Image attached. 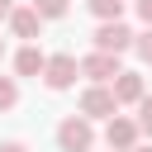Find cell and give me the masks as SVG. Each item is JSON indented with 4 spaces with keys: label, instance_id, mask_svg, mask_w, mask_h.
I'll use <instances>...</instances> for the list:
<instances>
[{
    "label": "cell",
    "instance_id": "9",
    "mask_svg": "<svg viewBox=\"0 0 152 152\" xmlns=\"http://www.w3.org/2000/svg\"><path fill=\"white\" fill-rule=\"evenodd\" d=\"M43 66H48V52L38 43H24L14 52V76H43Z\"/></svg>",
    "mask_w": 152,
    "mask_h": 152
},
{
    "label": "cell",
    "instance_id": "17",
    "mask_svg": "<svg viewBox=\"0 0 152 152\" xmlns=\"http://www.w3.org/2000/svg\"><path fill=\"white\" fill-rule=\"evenodd\" d=\"M10 10H14V0H0V19H10Z\"/></svg>",
    "mask_w": 152,
    "mask_h": 152
},
{
    "label": "cell",
    "instance_id": "5",
    "mask_svg": "<svg viewBox=\"0 0 152 152\" xmlns=\"http://www.w3.org/2000/svg\"><path fill=\"white\" fill-rule=\"evenodd\" d=\"M138 119H128V114H114V119H104V147L109 152H128V147H138Z\"/></svg>",
    "mask_w": 152,
    "mask_h": 152
},
{
    "label": "cell",
    "instance_id": "13",
    "mask_svg": "<svg viewBox=\"0 0 152 152\" xmlns=\"http://www.w3.org/2000/svg\"><path fill=\"white\" fill-rule=\"evenodd\" d=\"M133 52L152 66V28H142V33H133Z\"/></svg>",
    "mask_w": 152,
    "mask_h": 152
},
{
    "label": "cell",
    "instance_id": "3",
    "mask_svg": "<svg viewBox=\"0 0 152 152\" xmlns=\"http://www.w3.org/2000/svg\"><path fill=\"white\" fill-rule=\"evenodd\" d=\"M119 71H124V66H119V52H100V48H95V52L81 57V76H86L90 86H109Z\"/></svg>",
    "mask_w": 152,
    "mask_h": 152
},
{
    "label": "cell",
    "instance_id": "19",
    "mask_svg": "<svg viewBox=\"0 0 152 152\" xmlns=\"http://www.w3.org/2000/svg\"><path fill=\"white\" fill-rule=\"evenodd\" d=\"M0 57H5V38H0Z\"/></svg>",
    "mask_w": 152,
    "mask_h": 152
},
{
    "label": "cell",
    "instance_id": "15",
    "mask_svg": "<svg viewBox=\"0 0 152 152\" xmlns=\"http://www.w3.org/2000/svg\"><path fill=\"white\" fill-rule=\"evenodd\" d=\"M133 5H138V19H142V24L152 28V0H133Z\"/></svg>",
    "mask_w": 152,
    "mask_h": 152
},
{
    "label": "cell",
    "instance_id": "18",
    "mask_svg": "<svg viewBox=\"0 0 152 152\" xmlns=\"http://www.w3.org/2000/svg\"><path fill=\"white\" fill-rule=\"evenodd\" d=\"M128 152H152V147H142V142H138V147H128Z\"/></svg>",
    "mask_w": 152,
    "mask_h": 152
},
{
    "label": "cell",
    "instance_id": "7",
    "mask_svg": "<svg viewBox=\"0 0 152 152\" xmlns=\"http://www.w3.org/2000/svg\"><path fill=\"white\" fill-rule=\"evenodd\" d=\"M5 24H10V33H14V38H24V43H33V38L43 33V14H38L33 5H14Z\"/></svg>",
    "mask_w": 152,
    "mask_h": 152
},
{
    "label": "cell",
    "instance_id": "16",
    "mask_svg": "<svg viewBox=\"0 0 152 152\" xmlns=\"http://www.w3.org/2000/svg\"><path fill=\"white\" fill-rule=\"evenodd\" d=\"M0 152H28V147H24L19 138H10V142H0Z\"/></svg>",
    "mask_w": 152,
    "mask_h": 152
},
{
    "label": "cell",
    "instance_id": "12",
    "mask_svg": "<svg viewBox=\"0 0 152 152\" xmlns=\"http://www.w3.org/2000/svg\"><path fill=\"white\" fill-rule=\"evenodd\" d=\"M14 104H19V81L14 76H0V114L14 109Z\"/></svg>",
    "mask_w": 152,
    "mask_h": 152
},
{
    "label": "cell",
    "instance_id": "6",
    "mask_svg": "<svg viewBox=\"0 0 152 152\" xmlns=\"http://www.w3.org/2000/svg\"><path fill=\"white\" fill-rule=\"evenodd\" d=\"M95 48H100V52H119V57H124V52L133 48V28H128L124 19H109V24H100V28H95Z\"/></svg>",
    "mask_w": 152,
    "mask_h": 152
},
{
    "label": "cell",
    "instance_id": "10",
    "mask_svg": "<svg viewBox=\"0 0 152 152\" xmlns=\"http://www.w3.org/2000/svg\"><path fill=\"white\" fill-rule=\"evenodd\" d=\"M86 10H90L100 24H109V19H124V0H86Z\"/></svg>",
    "mask_w": 152,
    "mask_h": 152
},
{
    "label": "cell",
    "instance_id": "4",
    "mask_svg": "<svg viewBox=\"0 0 152 152\" xmlns=\"http://www.w3.org/2000/svg\"><path fill=\"white\" fill-rule=\"evenodd\" d=\"M81 114L95 124V119H114L119 114V100H114V90L109 86H86L81 90Z\"/></svg>",
    "mask_w": 152,
    "mask_h": 152
},
{
    "label": "cell",
    "instance_id": "11",
    "mask_svg": "<svg viewBox=\"0 0 152 152\" xmlns=\"http://www.w3.org/2000/svg\"><path fill=\"white\" fill-rule=\"evenodd\" d=\"M33 10H38L43 19H66V10H71V0H33Z\"/></svg>",
    "mask_w": 152,
    "mask_h": 152
},
{
    "label": "cell",
    "instance_id": "14",
    "mask_svg": "<svg viewBox=\"0 0 152 152\" xmlns=\"http://www.w3.org/2000/svg\"><path fill=\"white\" fill-rule=\"evenodd\" d=\"M138 133H147V138H152V95H142V100H138Z\"/></svg>",
    "mask_w": 152,
    "mask_h": 152
},
{
    "label": "cell",
    "instance_id": "8",
    "mask_svg": "<svg viewBox=\"0 0 152 152\" xmlns=\"http://www.w3.org/2000/svg\"><path fill=\"white\" fill-rule=\"evenodd\" d=\"M109 90H114V100H119V104H138V100L147 95V86H142V76H138V71H119V76L109 81Z\"/></svg>",
    "mask_w": 152,
    "mask_h": 152
},
{
    "label": "cell",
    "instance_id": "2",
    "mask_svg": "<svg viewBox=\"0 0 152 152\" xmlns=\"http://www.w3.org/2000/svg\"><path fill=\"white\" fill-rule=\"evenodd\" d=\"M76 76H81V62H76L71 52H52L48 66H43V86H48V90H71Z\"/></svg>",
    "mask_w": 152,
    "mask_h": 152
},
{
    "label": "cell",
    "instance_id": "1",
    "mask_svg": "<svg viewBox=\"0 0 152 152\" xmlns=\"http://www.w3.org/2000/svg\"><path fill=\"white\" fill-rule=\"evenodd\" d=\"M57 147H62V152H90V147H95V124H90L86 114H66V119L57 124Z\"/></svg>",
    "mask_w": 152,
    "mask_h": 152
}]
</instances>
